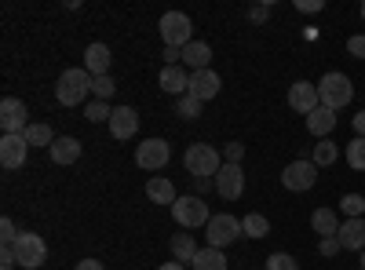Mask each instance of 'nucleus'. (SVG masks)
Here are the masks:
<instances>
[{"label": "nucleus", "instance_id": "43", "mask_svg": "<svg viewBox=\"0 0 365 270\" xmlns=\"http://www.w3.org/2000/svg\"><path fill=\"white\" fill-rule=\"evenodd\" d=\"M73 270H106V266H103L99 259H81V263H77Z\"/></svg>", "mask_w": 365, "mask_h": 270}, {"label": "nucleus", "instance_id": "8", "mask_svg": "<svg viewBox=\"0 0 365 270\" xmlns=\"http://www.w3.org/2000/svg\"><path fill=\"white\" fill-rule=\"evenodd\" d=\"M11 249H15L19 266H26V270H37V266H44V259H48V245H44L41 234H19V242H15Z\"/></svg>", "mask_w": 365, "mask_h": 270}, {"label": "nucleus", "instance_id": "32", "mask_svg": "<svg viewBox=\"0 0 365 270\" xmlns=\"http://www.w3.org/2000/svg\"><path fill=\"white\" fill-rule=\"evenodd\" d=\"M201 106H205V103H197L194 95H182V99L175 103V113L182 117V121H197V117H201Z\"/></svg>", "mask_w": 365, "mask_h": 270}, {"label": "nucleus", "instance_id": "38", "mask_svg": "<svg viewBox=\"0 0 365 270\" xmlns=\"http://www.w3.org/2000/svg\"><path fill=\"white\" fill-rule=\"evenodd\" d=\"M15 266H19L15 249H11V245H4V249H0V270H15Z\"/></svg>", "mask_w": 365, "mask_h": 270}, {"label": "nucleus", "instance_id": "47", "mask_svg": "<svg viewBox=\"0 0 365 270\" xmlns=\"http://www.w3.org/2000/svg\"><path fill=\"white\" fill-rule=\"evenodd\" d=\"M361 19H365V4H361Z\"/></svg>", "mask_w": 365, "mask_h": 270}, {"label": "nucleus", "instance_id": "9", "mask_svg": "<svg viewBox=\"0 0 365 270\" xmlns=\"http://www.w3.org/2000/svg\"><path fill=\"white\" fill-rule=\"evenodd\" d=\"M314 179H318V165L314 161H292L282 172V187L292 190V194H303V190L314 187Z\"/></svg>", "mask_w": 365, "mask_h": 270}, {"label": "nucleus", "instance_id": "36", "mask_svg": "<svg viewBox=\"0 0 365 270\" xmlns=\"http://www.w3.org/2000/svg\"><path fill=\"white\" fill-rule=\"evenodd\" d=\"M0 242H4V245H15L19 242V230H15L11 219H0Z\"/></svg>", "mask_w": 365, "mask_h": 270}, {"label": "nucleus", "instance_id": "18", "mask_svg": "<svg viewBox=\"0 0 365 270\" xmlns=\"http://www.w3.org/2000/svg\"><path fill=\"white\" fill-rule=\"evenodd\" d=\"M48 154H51V165H73V161H81V142L73 135H58L48 146Z\"/></svg>", "mask_w": 365, "mask_h": 270}, {"label": "nucleus", "instance_id": "34", "mask_svg": "<svg viewBox=\"0 0 365 270\" xmlns=\"http://www.w3.org/2000/svg\"><path fill=\"white\" fill-rule=\"evenodd\" d=\"M267 270H299V263H296L289 252H274V256L267 259Z\"/></svg>", "mask_w": 365, "mask_h": 270}, {"label": "nucleus", "instance_id": "22", "mask_svg": "<svg viewBox=\"0 0 365 270\" xmlns=\"http://www.w3.org/2000/svg\"><path fill=\"white\" fill-rule=\"evenodd\" d=\"M311 230L322 234V237H336L340 234V216L332 212V208H318V212L311 216Z\"/></svg>", "mask_w": 365, "mask_h": 270}, {"label": "nucleus", "instance_id": "15", "mask_svg": "<svg viewBox=\"0 0 365 270\" xmlns=\"http://www.w3.org/2000/svg\"><path fill=\"white\" fill-rule=\"evenodd\" d=\"M139 132V113L132 106H113V117H110V135L113 139H132Z\"/></svg>", "mask_w": 365, "mask_h": 270}, {"label": "nucleus", "instance_id": "5", "mask_svg": "<svg viewBox=\"0 0 365 270\" xmlns=\"http://www.w3.org/2000/svg\"><path fill=\"white\" fill-rule=\"evenodd\" d=\"M161 37H165V48H187L194 41V26H190V15H182V11H165L161 22Z\"/></svg>", "mask_w": 365, "mask_h": 270}, {"label": "nucleus", "instance_id": "10", "mask_svg": "<svg viewBox=\"0 0 365 270\" xmlns=\"http://www.w3.org/2000/svg\"><path fill=\"white\" fill-rule=\"evenodd\" d=\"M26 103L22 99H4L0 103V128H4V135H22L26 128H29V121H26Z\"/></svg>", "mask_w": 365, "mask_h": 270}, {"label": "nucleus", "instance_id": "6", "mask_svg": "<svg viewBox=\"0 0 365 270\" xmlns=\"http://www.w3.org/2000/svg\"><path fill=\"white\" fill-rule=\"evenodd\" d=\"M205 237H208L212 249H227V245L237 242V237H245V230H241V219H237V216L223 212V216H212V219H208Z\"/></svg>", "mask_w": 365, "mask_h": 270}, {"label": "nucleus", "instance_id": "23", "mask_svg": "<svg viewBox=\"0 0 365 270\" xmlns=\"http://www.w3.org/2000/svg\"><path fill=\"white\" fill-rule=\"evenodd\" d=\"M332 128H336V113L325 110V106H318V110L307 117V132H311V135H318V139H325Z\"/></svg>", "mask_w": 365, "mask_h": 270}, {"label": "nucleus", "instance_id": "17", "mask_svg": "<svg viewBox=\"0 0 365 270\" xmlns=\"http://www.w3.org/2000/svg\"><path fill=\"white\" fill-rule=\"evenodd\" d=\"M336 237H340V245L347 252H365V216L361 219H344Z\"/></svg>", "mask_w": 365, "mask_h": 270}, {"label": "nucleus", "instance_id": "35", "mask_svg": "<svg viewBox=\"0 0 365 270\" xmlns=\"http://www.w3.org/2000/svg\"><path fill=\"white\" fill-rule=\"evenodd\" d=\"M241 157H245V142H227V150H223V165H241Z\"/></svg>", "mask_w": 365, "mask_h": 270}, {"label": "nucleus", "instance_id": "28", "mask_svg": "<svg viewBox=\"0 0 365 270\" xmlns=\"http://www.w3.org/2000/svg\"><path fill=\"white\" fill-rule=\"evenodd\" d=\"M22 135H26V142H29V146H51V142L58 139V135H51V128H48V125H29Z\"/></svg>", "mask_w": 365, "mask_h": 270}, {"label": "nucleus", "instance_id": "14", "mask_svg": "<svg viewBox=\"0 0 365 270\" xmlns=\"http://www.w3.org/2000/svg\"><path fill=\"white\" fill-rule=\"evenodd\" d=\"M26 157H29L26 135H4V139H0V165H4L8 172H11V168H22Z\"/></svg>", "mask_w": 365, "mask_h": 270}, {"label": "nucleus", "instance_id": "21", "mask_svg": "<svg viewBox=\"0 0 365 270\" xmlns=\"http://www.w3.org/2000/svg\"><path fill=\"white\" fill-rule=\"evenodd\" d=\"M182 63H187L194 73H197V70H208V63H212V48H208L205 41H190L187 48H182Z\"/></svg>", "mask_w": 365, "mask_h": 270}, {"label": "nucleus", "instance_id": "4", "mask_svg": "<svg viewBox=\"0 0 365 270\" xmlns=\"http://www.w3.org/2000/svg\"><path fill=\"white\" fill-rule=\"evenodd\" d=\"M172 219H175L182 230H197V227H208L212 212H208V204H205L197 194H190V197H179V201L172 204Z\"/></svg>", "mask_w": 365, "mask_h": 270}, {"label": "nucleus", "instance_id": "29", "mask_svg": "<svg viewBox=\"0 0 365 270\" xmlns=\"http://www.w3.org/2000/svg\"><path fill=\"white\" fill-rule=\"evenodd\" d=\"M344 154H347V165L354 168V172H365V139H351L347 142V150H344Z\"/></svg>", "mask_w": 365, "mask_h": 270}, {"label": "nucleus", "instance_id": "25", "mask_svg": "<svg viewBox=\"0 0 365 270\" xmlns=\"http://www.w3.org/2000/svg\"><path fill=\"white\" fill-rule=\"evenodd\" d=\"M197 252H201V249H197V242H194V234H175V237H172V256H175V263H194Z\"/></svg>", "mask_w": 365, "mask_h": 270}, {"label": "nucleus", "instance_id": "12", "mask_svg": "<svg viewBox=\"0 0 365 270\" xmlns=\"http://www.w3.org/2000/svg\"><path fill=\"white\" fill-rule=\"evenodd\" d=\"M318 106H322V99H318V84H311V81H296V84L289 88V110H296V113H303V117H311Z\"/></svg>", "mask_w": 365, "mask_h": 270}, {"label": "nucleus", "instance_id": "3", "mask_svg": "<svg viewBox=\"0 0 365 270\" xmlns=\"http://www.w3.org/2000/svg\"><path fill=\"white\" fill-rule=\"evenodd\" d=\"M318 99H322V106L332 110V113H340L344 106H351V99H354L351 77H344V73H325V77L318 81Z\"/></svg>", "mask_w": 365, "mask_h": 270}, {"label": "nucleus", "instance_id": "40", "mask_svg": "<svg viewBox=\"0 0 365 270\" xmlns=\"http://www.w3.org/2000/svg\"><path fill=\"white\" fill-rule=\"evenodd\" d=\"M347 51H351L354 58H365V37H361V33L351 37V41H347Z\"/></svg>", "mask_w": 365, "mask_h": 270}, {"label": "nucleus", "instance_id": "2", "mask_svg": "<svg viewBox=\"0 0 365 270\" xmlns=\"http://www.w3.org/2000/svg\"><path fill=\"white\" fill-rule=\"evenodd\" d=\"M91 77L84 66H73V70H66L63 77L55 81V99L63 103V106H81L88 95H91Z\"/></svg>", "mask_w": 365, "mask_h": 270}, {"label": "nucleus", "instance_id": "41", "mask_svg": "<svg viewBox=\"0 0 365 270\" xmlns=\"http://www.w3.org/2000/svg\"><path fill=\"white\" fill-rule=\"evenodd\" d=\"M296 8H299V11H307V15H311V11L318 15V11L325 8V0H296Z\"/></svg>", "mask_w": 365, "mask_h": 270}, {"label": "nucleus", "instance_id": "11", "mask_svg": "<svg viewBox=\"0 0 365 270\" xmlns=\"http://www.w3.org/2000/svg\"><path fill=\"white\" fill-rule=\"evenodd\" d=\"M216 194L223 201H237L245 194V172H241V165H223L216 172Z\"/></svg>", "mask_w": 365, "mask_h": 270}, {"label": "nucleus", "instance_id": "31", "mask_svg": "<svg viewBox=\"0 0 365 270\" xmlns=\"http://www.w3.org/2000/svg\"><path fill=\"white\" fill-rule=\"evenodd\" d=\"M84 117L91 125H103V121H110L113 117V110H110V103H99V99H91L88 106H84Z\"/></svg>", "mask_w": 365, "mask_h": 270}, {"label": "nucleus", "instance_id": "7", "mask_svg": "<svg viewBox=\"0 0 365 270\" xmlns=\"http://www.w3.org/2000/svg\"><path fill=\"white\" fill-rule=\"evenodd\" d=\"M168 161H172L168 139H143L135 150V165L143 172H161V168H168Z\"/></svg>", "mask_w": 365, "mask_h": 270}, {"label": "nucleus", "instance_id": "16", "mask_svg": "<svg viewBox=\"0 0 365 270\" xmlns=\"http://www.w3.org/2000/svg\"><path fill=\"white\" fill-rule=\"evenodd\" d=\"M110 66H113V55H110V48L106 44H88V51H84V70L91 73V77H106L110 73Z\"/></svg>", "mask_w": 365, "mask_h": 270}, {"label": "nucleus", "instance_id": "27", "mask_svg": "<svg viewBox=\"0 0 365 270\" xmlns=\"http://www.w3.org/2000/svg\"><path fill=\"white\" fill-rule=\"evenodd\" d=\"M241 230H245V237H256V242H259V237L270 234V219L259 216V212H249L245 219H241Z\"/></svg>", "mask_w": 365, "mask_h": 270}, {"label": "nucleus", "instance_id": "37", "mask_svg": "<svg viewBox=\"0 0 365 270\" xmlns=\"http://www.w3.org/2000/svg\"><path fill=\"white\" fill-rule=\"evenodd\" d=\"M344 245H340V237H322V242H318V252L322 256H336Z\"/></svg>", "mask_w": 365, "mask_h": 270}, {"label": "nucleus", "instance_id": "39", "mask_svg": "<svg viewBox=\"0 0 365 270\" xmlns=\"http://www.w3.org/2000/svg\"><path fill=\"white\" fill-rule=\"evenodd\" d=\"M249 19H252L256 26H263V22L270 19V4H256V8H249Z\"/></svg>", "mask_w": 365, "mask_h": 270}, {"label": "nucleus", "instance_id": "1", "mask_svg": "<svg viewBox=\"0 0 365 270\" xmlns=\"http://www.w3.org/2000/svg\"><path fill=\"white\" fill-rule=\"evenodd\" d=\"M182 165H187L190 179H216V172L223 168V154L208 142H190L182 154Z\"/></svg>", "mask_w": 365, "mask_h": 270}, {"label": "nucleus", "instance_id": "20", "mask_svg": "<svg viewBox=\"0 0 365 270\" xmlns=\"http://www.w3.org/2000/svg\"><path fill=\"white\" fill-rule=\"evenodd\" d=\"M161 88H165V92L168 95H187L190 92V73L187 70H182V66H165L161 70Z\"/></svg>", "mask_w": 365, "mask_h": 270}, {"label": "nucleus", "instance_id": "24", "mask_svg": "<svg viewBox=\"0 0 365 270\" xmlns=\"http://www.w3.org/2000/svg\"><path fill=\"white\" fill-rule=\"evenodd\" d=\"M194 270H227V252L223 249H201L197 256H194V263H190Z\"/></svg>", "mask_w": 365, "mask_h": 270}, {"label": "nucleus", "instance_id": "26", "mask_svg": "<svg viewBox=\"0 0 365 270\" xmlns=\"http://www.w3.org/2000/svg\"><path fill=\"white\" fill-rule=\"evenodd\" d=\"M318 168H329V165H336L340 161V146L332 142V139H318V146H314V157H311Z\"/></svg>", "mask_w": 365, "mask_h": 270}, {"label": "nucleus", "instance_id": "30", "mask_svg": "<svg viewBox=\"0 0 365 270\" xmlns=\"http://www.w3.org/2000/svg\"><path fill=\"white\" fill-rule=\"evenodd\" d=\"M340 208H344L347 219H361V216H365V197H361V194H344V197H340Z\"/></svg>", "mask_w": 365, "mask_h": 270}, {"label": "nucleus", "instance_id": "13", "mask_svg": "<svg viewBox=\"0 0 365 270\" xmlns=\"http://www.w3.org/2000/svg\"><path fill=\"white\" fill-rule=\"evenodd\" d=\"M220 88H223V81H220L216 70H197V73H190V92L187 95H194L197 103H208V99L220 95Z\"/></svg>", "mask_w": 365, "mask_h": 270}, {"label": "nucleus", "instance_id": "44", "mask_svg": "<svg viewBox=\"0 0 365 270\" xmlns=\"http://www.w3.org/2000/svg\"><path fill=\"white\" fill-rule=\"evenodd\" d=\"M194 187H197V194H205L208 187H216V179H194Z\"/></svg>", "mask_w": 365, "mask_h": 270}, {"label": "nucleus", "instance_id": "46", "mask_svg": "<svg viewBox=\"0 0 365 270\" xmlns=\"http://www.w3.org/2000/svg\"><path fill=\"white\" fill-rule=\"evenodd\" d=\"M361 270H365V252H361Z\"/></svg>", "mask_w": 365, "mask_h": 270}, {"label": "nucleus", "instance_id": "33", "mask_svg": "<svg viewBox=\"0 0 365 270\" xmlns=\"http://www.w3.org/2000/svg\"><path fill=\"white\" fill-rule=\"evenodd\" d=\"M113 92H117V84H113V77H110V73L91 81V95H96L99 103H110V95H113Z\"/></svg>", "mask_w": 365, "mask_h": 270}, {"label": "nucleus", "instance_id": "42", "mask_svg": "<svg viewBox=\"0 0 365 270\" xmlns=\"http://www.w3.org/2000/svg\"><path fill=\"white\" fill-rule=\"evenodd\" d=\"M351 128H354V135H358V139H365V110L351 117Z\"/></svg>", "mask_w": 365, "mask_h": 270}, {"label": "nucleus", "instance_id": "45", "mask_svg": "<svg viewBox=\"0 0 365 270\" xmlns=\"http://www.w3.org/2000/svg\"><path fill=\"white\" fill-rule=\"evenodd\" d=\"M158 270H187V266H182V263H161Z\"/></svg>", "mask_w": 365, "mask_h": 270}, {"label": "nucleus", "instance_id": "19", "mask_svg": "<svg viewBox=\"0 0 365 270\" xmlns=\"http://www.w3.org/2000/svg\"><path fill=\"white\" fill-rule=\"evenodd\" d=\"M146 197L154 201V204H168V208L179 201V194H175V187H172V179H168V175L146 179Z\"/></svg>", "mask_w": 365, "mask_h": 270}]
</instances>
